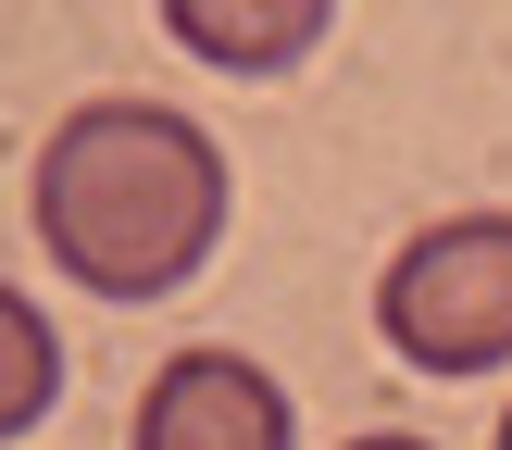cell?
I'll use <instances>...</instances> for the list:
<instances>
[{"label": "cell", "instance_id": "cell-7", "mask_svg": "<svg viewBox=\"0 0 512 450\" xmlns=\"http://www.w3.org/2000/svg\"><path fill=\"white\" fill-rule=\"evenodd\" d=\"M500 450H512V413H500Z\"/></svg>", "mask_w": 512, "mask_h": 450}, {"label": "cell", "instance_id": "cell-1", "mask_svg": "<svg viewBox=\"0 0 512 450\" xmlns=\"http://www.w3.org/2000/svg\"><path fill=\"white\" fill-rule=\"evenodd\" d=\"M25 213H38V250L88 300H163L225 238V150L200 113L113 88V100H75L38 138Z\"/></svg>", "mask_w": 512, "mask_h": 450}, {"label": "cell", "instance_id": "cell-6", "mask_svg": "<svg viewBox=\"0 0 512 450\" xmlns=\"http://www.w3.org/2000/svg\"><path fill=\"white\" fill-rule=\"evenodd\" d=\"M350 450H425V438H400V425H375V438H350Z\"/></svg>", "mask_w": 512, "mask_h": 450}, {"label": "cell", "instance_id": "cell-4", "mask_svg": "<svg viewBox=\"0 0 512 450\" xmlns=\"http://www.w3.org/2000/svg\"><path fill=\"white\" fill-rule=\"evenodd\" d=\"M325 13L338 0H163V38L225 63V75H275V63H300L325 38Z\"/></svg>", "mask_w": 512, "mask_h": 450}, {"label": "cell", "instance_id": "cell-5", "mask_svg": "<svg viewBox=\"0 0 512 450\" xmlns=\"http://www.w3.org/2000/svg\"><path fill=\"white\" fill-rule=\"evenodd\" d=\"M50 400H63V338L25 288H0V438H25Z\"/></svg>", "mask_w": 512, "mask_h": 450}, {"label": "cell", "instance_id": "cell-2", "mask_svg": "<svg viewBox=\"0 0 512 450\" xmlns=\"http://www.w3.org/2000/svg\"><path fill=\"white\" fill-rule=\"evenodd\" d=\"M375 338L413 375L512 363V213H450L425 238H400L375 275Z\"/></svg>", "mask_w": 512, "mask_h": 450}, {"label": "cell", "instance_id": "cell-3", "mask_svg": "<svg viewBox=\"0 0 512 450\" xmlns=\"http://www.w3.org/2000/svg\"><path fill=\"white\" fill-rule=\"evenodd\" d=\"M288 438H300V413L250 350H175L138 388V425H125V450H288Z\"/></svg>", "mask_w": 512, "mask_h": 450}]
</instances>
